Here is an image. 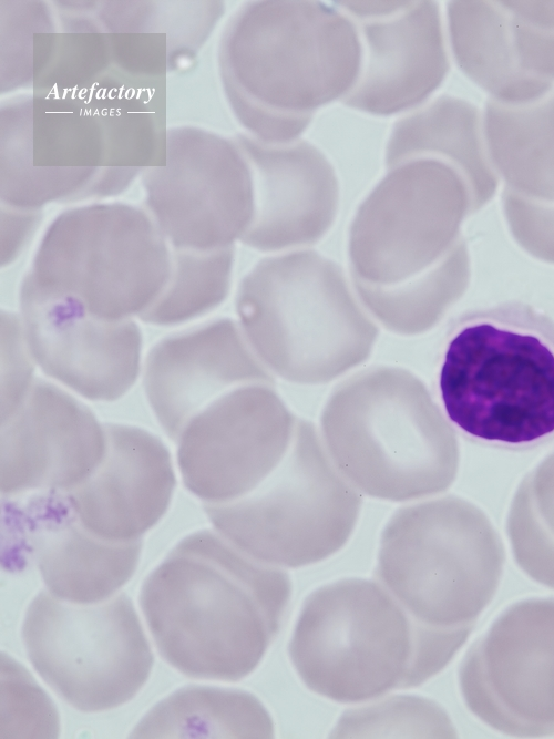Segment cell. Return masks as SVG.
<instances>
[{
	"instance_id": "8992f818",
	"label": "cell",
	"mask_w": 554,
	"mask_h": 739,
	"mask_svg": "<svg viewBox=\"0 0 554 739\" xmlns=\"http://www.w3.org/2000/svg\"><path fill=\"white\" fill-rule=\"evenodd\" d=\"M172 268L167 239L148 212L95 203L55 217L23 280L76 301L96 318L120 321L157 301Z\"/></svg>"
},
{
	"instance_id": "44dd1931",
	"label": "cell",
	"mask_w": 554,
	"mask_h": 739,
	"mask_svg": "<svg viewBox=\"0 0 554 739\" xmlns=\"http://www.w3.org/2000/svg\"><path fill=\"white\" fill-rule=\"evenodd\" d=\"M269 712L254 695L232 688L189 686L153 706L132 738H270Z\"/></svg>"
},
{
	"instance_id": "9c48e42d",
	"label": "cell",
	"mask_w": 554,
	"mask_h": 739,
	"mask_svg": "<svg viewBox=\"0 0 554 739\" xmlns=\"http://www.w3.org/2000/svg\"><path fill=\"white\" fill-rule=\"evenodd\" d=\"M22 640L39 676L82 712L115 709L133 699L154 663L125 593L74 604L40 592L25 612Z\"/></svg>"
},
{
	"instance_id": "5bb4252c",
	"label": "cell",
	"mask_w": 554,
	"mask_h": 739,
	"mask_svg": "<svg viewBox=\"0 0 554 739\" xmlns=\"http://www.w3.org/2000/svg\"><path fill=\"white\" fill-rule=\"evenodd\" d=\"M20 318L31 355L49 377L93 401H114L135 383L142 335L132 319L110 321L69 298L22 281Z\"/></svg>"
},
{
	"instance_id": "8fae6325",
	"label": "cell",
	"mask_w": 554,
	"mask_h": 739,
	"mask_svg": "<svg viewBox=\"0 0 554 739\" xmlns=\"http://www.w3.org/2000/svg\"><path fill=\"white\" fill-rule=\"evenodd\" d=\"M148 214L174 249L227 247L250 209L249 163L235 140L196 126L165 133V156L142 172Z\"/></svg>"
},
{
	"instance_id": "ac0fdd59",
	"label": "cell",
	"mask_w": 554,
	"mask_h": 739,
	"mask_svg": "<svg viewBox=\"0 0 554 739\" xmlns=\"http://www.w3.org/2000/svg\"><path fill=\"white\" fill-rule=\"evenodd\" d=\"M253 373L235 329L219 321L154 345L145 361L144 390L157 422L176 441L198 411Z\"/></svg>"
},
{
	"instance_id": "9a60e30c",
	"label": "cell",
	"mask_w": 554,
	"mask_h": 739,
	"mask_svg": "<svg viewBox=\"0 0 554 739\" xmlns=\"http://www.w3.org/2000/svg\"><path fill=\"white\" fill-rule=\"evenodd\" d=\"M104 424L64 390L34 380L27 396L1 422V493L68 492L101 462Z\"/></svg>"
},
{
	"instance_id": "7402d4cb",
	"label": "cell",
	"mask_w": 554,
	"mask_h": 739,
	"mask_svg": "<svg viewBox=\"0 0 554 739\" xmlns=\"http://www.w3.org/2000/svg\"><path fill=\"white\" fill-rule=\"evenodd\" d=\"M483 116L471 102L442 95L399 120L387 144L389 164L433 157L485 176Z\"/></svg>"
},
{
	"instance_id": "f1b7e54d",
	"label": "cell",
	"mask_w": 554,
	"mask_h": 739,
	"mask_svg": "<svg viewBox=\"0 0 554 739\" xmlns=\"http://www.w3.org/2000/svg\"><path fill=\"white\" fill-rule=\"evenodd\" d=\"M520 68L554 82V1H503Z\"/></svg>"
},
{
	"instance_id": "30bf717a",
	"label": "cell",
	"mask_w": 554,
	"mask_h": 739,
	"mask_svg": "<svg viewBox=\"0 0 554 739\" xmlns=\"http://www.w3.org/2000/svg\"><path fill=\"white\" fill-rule=\"evenodd\" d=\"M459 687L468 709L493 730L554 736V598L504 609L465 654Z\"/></svg>"
},
{
	"instance_id": "6da1fadb",
	"label": "cell",
	"mask_w": 554,
	"mask_h": 739,
	"mask_svg": "<svg viewBox=\"0 0 554 739\" xmlns=\"http://www.w3.org/2000/svg\"><path fill=\"white\" fill-rule=\"evenodd\" d=\"M291 595L280 567L196 531L145 578L140 605L161 657L195 679L238 681L260 664Z\"/></svg>"
},
{
	"instance_id": "277c9868",
	"label": "cell",
	"mask_w": 554,
	"mask_h": 739,
	"mask_svg": "<svg viewBox=\"0 0 554 739\" xmlns=\"http://www.w3.org/2000/svg\"><path fill=\"white\" fill-rule=\"evenodd\" d=\"M454 656L381 583L363 578L312 592L289 643L290 660L307 688L343 704L419 686Z\"/></svg>"
},
{
	"instance_id": "7c38bea8",
	"label": "cell",
	"mask_w": 554,
	"mask_h": 739,
	"mask_svg": "<svg viewBox=\"0 0 554 739\" xmlns=\"http://www.w3.org/2000/svg\"><path fill=\"white\" fill-rule=\"evenodd\" d=\"M334 4L355 21L363 49L358 81L342 102L377 116L422 106L450 68L438 3L423 0Z\"/></svg>"
},
{
	"instance_id": "603a6c76",
	"label": "cell",
	"mask_w": 554,
	"mask_h": 739,
	"mask_svg": "<svg viewBox=\"0 0 554 739\" xmlns=\"http://www.w3.org/2000/svg\"><path fill=\"white\" fill-rule=\"evenodd\" d=\"M32 106V94L8 97L1 106L2 204L39 209L55 201H78L99 170H49L34 166Z\"/></svg>"
},
{
	"instance_id": "4fadbf2b",
	"label": "cell",
	"mask_w": 554,
	"mask_h": 739,
	"mask_svg": "<svg viewBox=\"0 0 554 739\" xmlns=\"http://www.w3.org/2000/svg\"><path fill=\"white\" fill-rule=\"evenodd\" d=\"M296 424L280 414L270 417L255 391L219 396L185 424L176 440L185 487L211 504L247 495L283 461Z\"/></svg>"
},
{
	"instance_id": "2e32d148",
	"label": "cell",
	"mask_w": 554,
	"mask_h": 739,
	"mask_svg": "<svg viewBox=\"0 0 554 739\" xmlns=\"http://www.w3.org/2000/svg\"><path fill=\"white\" fill-rule=\"evenodd\" d=\"M104 429L101 462L64 495L81 523L99 537L142 540L170 506L176 483L171 454L142 428L105 423Z\"/></svg>"
},
{
	"instance_id": "83f0119b",
	"label": "cell",
	"mask_w": 554,
	"mask_h": 739,
	"mask_svg": "<svg viewBox=\"0 0 554 739\" xmlns=\"http://www.w3.org/2000/svg\"><path fill=\"white\" fill-rule=\"evenodd\" d=\"M48 7L41 1H1V89L32 84L34 37L53 32Z\"/></svg>"
},
{
	"instance_id": "ffe728a7",
	"label": "cell",
	"mask_w": 554,
	"mask_h": 739,
	"mask_svg": "<svg viewBox=\"0 0 554 739\" xmlns=\"http://www.w3.org/2000/svg\"><path fill=\"white\" fill-rule=\"evenodd\" d=\"M447 40L459 69L497 102H533L554 88L520 68L503 1H450Z\"/></svg>"
},
{
	"instance_id": "52a82bcc",
	"label": "cell",
	"mask_w": 554,
	"mask_h": 739,
	"mask_svg": "<svg viewBox=\"0 0 554 739\" xmlns=\"http://www.w3.org/2000/svg\"><path fill=\"white\" fill-rule=\"evenodd\" d=\"M361 495L337 470L322 439L298 422L279 465L254 491L204 504L216 531L253 558L297 568L328 558L351 536Z\"/></svg>"
},
{
	"instance_id": "cb8c5ba5",
	"label": "cell",
	"mask_w": 554,
	"mask_h": 739,
	"mask_svg": "<svg viewBox=\"0 0 554 739\" xmlns=\"http://www.w3.org/2000/svg\"><path fill=\"white\" fill-rule=\"evenodd\" d=\"M482 116L488 155L506 174L531 184L554 179V88L524 104L490 99Z\"/></svg>"
},
{
	"instance_id": "4dcf8cb0",
	"label": "cell",
	"mask_w": 554,
	"mask_h": 739,
	"mask_svg": "<svg viewBox=\"0 0 554 739\" xmlns=\"http://www.w3.org/2000/svg\"><path fill=\"white\" fill-rule=\"evenodd\" d=\"M39 209H23L4 205L1 211V264L12 263L27 245L38 224Z\"/></svg>"
},
{
	"instance_id": "d6986e66",
	"label": "cell",
	"mask_w": 554,
	"mask_h": 739,
	"mask_svg": "<svg viewBox=\"0 0 554 739\" xmlns=\"http://www.w3.org/2000/svg\"><path fill=\"white\" fill-rule=\"evenodd\" d=\"M235 141L264 187L263 216L249 238L268 243L318 232L329 216L334 186L318 147L300 138L271 144L242 134Z\"/></svg>"
},
{
	"instance_id": "e0dca14e",
	"label": "cell",
	"mask_w": 554,
	"mask_h": 739,
	"mask_svg": "<svg viewBox=\"0 0 554 739\" xmlns=\"http://www.w3.org/2000/svg\"><path fill=\"white\" fill-rule=\"evenodd\" d=\"M23 550L48 592L74 604L114 596L137 568L143 540L112 542L89 531L64 493L42 491L18 511Z\"/></svg>"
},
{
	"instance_id": "484cf974",
	"label": "cell",
	"mask_w": 554,
	"mask_h": 739,
	"mask_svg": "<svg viewBox=\"0 0 554 739\" xmlns=\"http://www.w3.org/2000/svg\"><path fill=\"white\" fill-rule=\"evenodd\" d=\"M171 278L157 301L140 319L156 326H171L201 316L222 298L230 253L174 249Z\"/></svg>"
},
{
	"instance_id": "d4e9b609",
	"label": "cell",
	"mask_w": 554,
	"mask_h": 739,
	"mask_svg": "<svg viewBox=\"0 0 554 739\" xmlns=\"http://www.w3.org/2000/svg\"><path fill=\"white\" fill-rule=\"evenodd\" d=\"M33 94V165L49 170L106 168L110 155L107 120L80 112L72 102Z\"/></svg>"
},
{
	"instance_id": "7a4b0ae2",
	"label": "cell",
	"mask_w": 554,
	"mask_h": 739,
	"mask_svg": "<svg viewBox=\"0 0 554 739\" xmlns=\"http://www.w3.org/2000/svg\"><path fill=\"white\" fill-rule=\"evenodd\" d=\"M363 49L355 21L320 1L263 0L240 7L219 47L229 105L253 136L299 140L315 112L356 85Z\"/></svg>"
},
{
	"instance_id": "f546056e",
	"label": "cell",
	"mask_w": 554,
	"mask_h": 739,
	"mask_svg": "<svg viewBox=\"0 0 554 739\" xmlns=\"http://www.w3.org/2000/svg\"><path fill=\"white\" fill-rule=\"evenodd\" d=\"M34 359L29 349L20 316L1 315V422L20 406L33 379Z\"/></svg>"
},
{
	"instance_id": "4316f807",
	"label": "cell",
	"mask_w": 554,
	"mask_h": 739,
	"mask_svg": "<svg viewBox=\"0 0 554 739\" xmlns=\"http://www.w3.org/2000/svg\"><path fill=\"white\" fill-rule=\"evenodd\" d=\"M332 736L455 738L458 732L448 712L435 701L397 696L348 710Z\"/></svg>"
},
{
	"instance_id": "3957f363",
	"label": "cell",
	"mask_w": 554,
	"mask_h": 739,
	"mask_svg": "<svg viewBox=\"0 0 554 739\" xmlns=\"http://www.w3.org/2000/svg\"><path fill=\"white\" fill-rule=\"evenodd\" d=\"M438 387L447 418L469 439L526 450L554 439V320L509 301L451 328Z\"/></svg>"
},
{
	"instance_id": "ba28073f",
	"label": "cell",
	"mask_w": 554,
	"mask_h": 739,
	"mask_svg": "<svg viewBox=\"0 0 554 739\" xmlns=\"http://www.w3.org/2000/svg\"><path fill=\"white\" fill-rule=\"evenodd\" d=\"M331 404L321 439L337 470L359 492L403 502L445 489L450 444L412 384L369 383Z\"/></svg>"
},
{
	"instance_id": "5b68a950",
	"label": "cell",
	"mask_w": 554,
	"mask_h": 739,
	"mask_svg": "<svg viewBox=\"0 0 554 739\" xmlns=\"http://www.w3.org/2000/svg\"><path fill=\"white\" fill-rule=\"evenodd\" d=\"M501 565L482 515L441 499L396 511L376 576L422 630L458 653L496 594Z\"/></svg>"
}]
</instances>
